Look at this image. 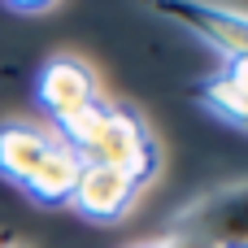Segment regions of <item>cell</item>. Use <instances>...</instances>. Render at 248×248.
<instances>
[{"label":"cell","instance_id":"obj_1","mask_svg":"<svg viewBox=\"0 0 248 248\" xmlns=\"http://www.w3.org/2000/svg\"><path fill=\"white\" fill-rule=\"evenodd\" d=\"M61 135V144H70L87 166H113L122 174H131L135 183H153L161 170V148L144 122V113H135L122 100H100L87 113L52 126Z\"/></svg>","mask_w":248,"mask_h":248},{"label":"cell","instance_id":"obj_2","mask_svg":"<svg viewBox=\"0 0 248 248\" xmlns=\"http://www.w3.org/2000/svg\"><path fill=\"white\" fill-rule=\"evenodd\" d=\"M161 240L170 248H248V179L183 205Z\"/></svg>","mask_w":248,"mask_h":248},{"label":"cell","instance_id":"obj_3","mask_svg":"<svg viewBox=\"0 0 248 248\" xmlns=\"http://www.w3.org/2000/svg\"><path fill=\"white\" fill-rule=\"evenodd\" d=\"M35 96H39V105H44V113H48L52 126H61V122L87 113L92 105L105 100L100 78L92 74V65L78 61V57H70V52L44 61V70H39V78H35Z\"/></svg>","mask_w":248,"mask_h":248},{"label":"cell","instance_id":"obj_4","mask_svg":"<svg viewBox=\"0 0 248 248\" xmlns=\"http://www.w3.org/2000/svg\"><path fill=\"white\" fill-rule=\"evenodd\" d=\"M153 9H161L183 31L205 39L222 61H248V13L209 0H153Z\"/></svg>","mask_w":248,"mask_h":248},{"label":"cell","instance_id":"obj_5","mask_svg":"<svg viewBox=\"0 0 248 248\" xmlns=\"http://www.w3.org/2000/svg\"><path fill=\"white\" fill-rule=\"evenodd\" d=\"M140 192H144V183H135L131 174H122L113 166H87L83 161L74 196H70V209L78 218L96 222V227H113V222H122L135 209Z\"/></svg>","mask_w":248,"mask_h":248},{"label":"cell","instance_id":"obj_6","mask_svg":"<svg viewBox=\"0 0 248 248\" xmlns=\"http://www.w3.org/2000/svg\"><path fill=\"white\" fill-rule=\"evenodd\" d=\"M57 148V131L39 126V122H0V179L13 183L22 192V183L48 161V153Z\"/></svg>","mask_w":248,"mask_h":248},{"label":"cell","instance_id":"obj_7","mask_svg":"<svg viewBox=\"0 0 248 248\" xmlns=\"http://www.w3.org/2000/svg\"><path fill=\"white\" fill-rule=\"evenodd\" d=\"M192 100L248 135V61H218V70L192 87Z\"/></svg>","mask_w":248,"mask_h":248},{"label":"cell","instance_id":"obj_8","mask_svg":"<svg viewBox=\"0 0 248 248\" xmlns=\"http://www.w3.org/2000/svg\"><path fill=\"white\" fill-rule=\"evenodd\" d=\"M78 170H83V157L61 144L57 135V148L48 153V161L22 183V196L39 209H70V196H74V183H78Z\"/></svg>","mask_w":248,"mask_h":248},{"label":"cell","instance_id":"obj_9","mask_svg":"<svg viewBox=\"0 0 248 248\" xmlns=\"http://www.w3.org/2000/svg\"><path fill=\"white\" fill-rule=\"evenodd\" d=\"M13 13H44V9H52L57 0H4Z\"/></svg>","mask_w":248,"mask_h":248},{"label":"cell","instance_id":"obj_10","mask_svg":"<svg viewBox=\"0 0 248 248\" xmlns=\"http://www.w3.org/2000/svg\"><path fill=\"white\" fill-rule=\"evenodd\" d=\"M135 248H170L166 240H153V244H135Z\"/></svg>","mask_w":248,"mask_h":248},{"label":"cell","instance_id":"obj_11","mask_svg":"<svg viewBox=\"0 0 248 248\" xmlns=\"http://www.w3.org/2000/svg\"><path fill=\"white\" fill-rule=\"evenodd\" d=\"M144 4H153V0H144Z\"/></svg>","mask_w":248,"mask_h":248},{"label":"cell","instance_id":"obj_12","mask_svg":"<svg viewBox=\"0 0 248 248\" xmlns=\"http://www.w3.org/2000/svg\"><path fill=\"white\" fill-rule=\"evenodd\" d=\"M13 248H22V244H13Z\"/></svg>","mask_w":248,"mask_h":248}]
</instances>
